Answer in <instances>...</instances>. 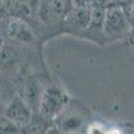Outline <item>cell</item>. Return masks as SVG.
Returning a JSON list of instances; mask_svg holds the SVG:
<instances>
[{
  "label": "cell",
  "instance_id": "6da1fadb",
  "mask_svg": "<svg viewBox=\"0 0 134 134\" xmlns=\"http://www.w3.org/2000/svg\"><path fill=\"white\" fill-rule=\"evenodd\" d=\"M130 31L129 18L121 5L111 3L106 8L103 21V36L106 40H113L126 36Z\"/></svg>",
  "mask_w": 134,
  "mask_h": 134
},
{
  "label": "cell",
  "instance_id": "7a4b0ae2",
  "mask_svg": "<svg viewBox=\"0 0 134 134\" xmlns=\"http://www.w3.org/2000/svg\"><path fill=\"white\" fill-rule=\"evenodd\" d=\"M70 99L58 86H48L43 90L38 113L47 121H54L57 115L69 105Z\"/></svg>",
  "mask_w": 134,
  "mask_h": 134
},
{
  "label": "cell",
  "instance_id": "3957f363",
  "mask_svg": "<svg viewBox=\"0 0 134 134\" xmlns=\"http://www.w3.org/2000/svg\"><path fill=\"white\" fill-rule=\"evenodd\" d=\"M52 125L62 134H79L86 131V117L79 109L70 107L67 105L52 121Z\"/></svg>",
  "mask_w": 134,
  "mask_h": 134
},
{
  "label": "cell",
  "instance_id": "277c9868",
  "mask_svg": "<svg viewBox=\"0 0 134 134\" xmlns=\"http://www.w3.org/2000/svg\"><path fill=\"white\" fill-rule=\"evenodd\" d=\"M3 35L11 42L21 44H30L35 40V32L32 27L27 21L14 16H7V19L4 20Z\"/></svg>",
  "mask_w": 134,
  "mask_h": 134
},
{
  "label": "cell",
  "instance_id": "5b68a950",
  "mask_svg": "<svg viewBox=\"0 0 134 134\" xmlns=\"http://www.w3.org/2000/svg\"><path fill=\"white\" fill-rule=\"evenodd\" d=\"M32 110L28 107V105L24 102L23 99H21L20 95H14L12 98L9 99L8 105L5 106V110L3 115H5L11 122H14V124L20 127L23 130L32 118Z\"/></svg>",
  "mask_w": 134,
  "mask_h": 134
},
{
  "label": "cell",
  "instance_id": "8992f818",
  "mask_svg": "<svg viewBox=\"0 0 134 134\" xmlns=\"http://www.w3.org/2000/svg\"><path fill=\"white\" fill-rule=\"evenodd\" d=\"M90 9L70 8L62 20L64 30L70 32H86L90 26Z\"/></svg>",
  "mask_w": 134,
  "mask_h": 134
},
{
  "label": "cell",
  "instance_id": "52a82bcc",
  "mask_svg": "<svg viewBox=\"0 0 134 134\" xmlns=\"http://www.w3.org/2000/svg\"><path fill=\"white\" fill-rule=\"evenodd\" d=\"M43 90L44 88L40 87L39 81L34 75H28L23 82V91H21L20 97L28 105V107L32 110L34 114L39 111V103H40Z\"/></svg>",
  "mask_w": 134,
  "mask_h": 134
},
{
  "label": "cell",
  "instance_id": "ba28073f",
  "mask_svg": "<svg viewBox=\"0 0 134 134\" xmlns=\"http://www.w3.org/2000/svg\"><path fill=\"white\" fill-rule=\"evenodd\" d=\"M19 60V51L16 50V47L14 44H7L4 43L2 50H0V67L2 69H9L14 64H16V62Z\"/></svg>",
  "mask_w": 134,
  "mask_h": 134
},
{
  "label": "cell",
  "instance_id": "9c48e42d",
  "mask_svg": "<svg viewBox=\"0 0 134 134\" xmlns=\"http://www.w3.org/2000/svg\"><path fill=\"white\" fill-rule=\"evenodd\" d=\"M0 134H21V129L2 114L0 115Z\"/></svg>",
  "mask_w": 134,
  "mask_h": 134
},
{
  "label": "cell",
  "instance_id": "30bf717a",
  "mask_svg": "<svg viewBox=\"0 0 134 134\" xmlns=\"http://www.w3.org/2000/svg\"><path fill=\"white\" fill-rule=\"evenodd\" d=\"M85 134H107V127L100 122H93L86 127Z\"/></svg>",
  "mask_w": 134,
  "mask_h": 134
},
{
  "label": "cell",
  "instance_id": "8fae6325",
  "mask_svg": "<svg viewBox=\"0 0 134 134\" xmlns=\"http://www.w3.org/2000/svg\"><path fill=\"white\" fill-rule=\"evenodd\" d=\"M70 8H87L90 9L91 0H70Z\"/></svg>",
  "mask_w": 134,
  "mask_h": 134
},
{
  "label": "cell",
  "instance_id": "7c38bea8",
  "mask_svg": "<svg viewBox=\"0 0 134 134\" xmlns=\"http://www.w3.org/2000/svg\"><path fill=\"white\" fill-rule=\"evenodd\" d=\"M8 102H9V99H7V97H5V91H4L3 86H0V115L4 113Z\"/></svg>",
  "mask_w": 134,
  "mask_h": 134
},
{
  "label": "cell",
  "instance_id": "4fadbf2b",
  "mask_svg": "<svg viewBox=\"0 0 134 134\" xmlns=\"http://www.w3.org/2000/svg\"><path fill=\"white\" fill-rule=\"evenodd\" d=\"M110 5V0H91V5L90 9L93 8H100V9H106Z\"/></svg>",
  "mask_w": 134,
  "mask_h": 134
},
{
  "label": "cell",
  "instance_id": "5bb4252c",
  "mask_svg": "<svg viewBox=\"0 0 134 134\" xmlns=\"http://www.w3.org/2000/svg\"><path fill=\"white\" fill-rule=\"evenodd\" d=\"M20 2H23L26 4H28L35 12L38 14L39 12V5H40V0H20Z\"/></svg>",
  "mask_w": 134,
  "mask_h": 134
},
{
  "label": "cell",
  "instance_id": "9a60e30c",
  "mask_svg": "<svg viewBox=\"0 0 134 134\" xmlns=\"http://www.w3.org/2000/svg\"><path fill=\"white\" fill-rule=\"evenodd\" d=\"M126 40H127V44H129V46L134 48V28L129 31V34L126 35Z\"/></svg>",
  "mask_w": 134,
  "mask_h": 134
},
{
  "label": "cell",
  "instance_id": "2e32d148",
  "mask_svg": "<svg viewBox=\"0 0 134 134\" xmlns=\"http://www.w3.org/2000/svg\"><path fill=\"white\" fill-rule=\"evenodd\" d=\"M107 134H124V133L118 127H111V129H107Z\"/></svg>",
  "mask_w": 134,
  "mask_h": 134
},
{
  "label": "cell",
  "instance_id": "e0dca14e",
  "mask_svg": "<svg viewBox=\"0 0 134 134\" xmlns=\"http://www.w3.org/2000/svg\"><path fill=\"white\" fill-rule=\"evenodd\" d=\"M131 12H133V14H134V8H133V11H131Z\"/></svg>",
  "mask_w": 134,
  "mask_h": 134
},
{
  "label": "cell",
  "instance_id": "ac0fdd59",
  "mask_svg": "<svg viewBox=\"0 0 134 134\" xmlns=\"http://www.w3.org/2000/svg\"><path fill=\"white\" fill-rule=\"evenodd\" d=\"M47 2H51V0H47Z\"/></svg>",
  "mask_w": 134,
  "mask_h": 134
},
{
  "label": "cell",
  "instance_id": "d6986e66",
  "mask_svg": "<svg viewBox=\"0 0 134 134\" xmlns=\"http://www.w3.org/2000/svg\"><path fill=\"white\" fill-rule=\"evenodd\" d=\"M67 2H70V0H67Z\"/></svg>",
  "mask_w": 134,
  "mask_h": 134
},
{
  "label": "cell",
  "instance_id": "ffe728a7",
  "mask_svg": "<svg viewBox=\"0 0 134 134\" xmlns=\"http://www.w3.org/2000/svg\"><path fill=\"white\" fill-rule=\"evenodd\" d=\"M0 19H2V18H0Z\"/></svg>",
  "mask_w": 134,
  "mask_h": 134
}]
</instances>
